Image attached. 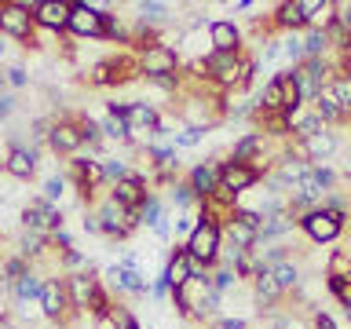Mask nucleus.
<instances>
[{
  "mask_svg": "<svg viewBox=\"0 0 351 329\" xmlns=\"http://www.w3.org/2000/svg\"><path fill=\"white\" fill-rule=\"evenodd\" d=\"M92 212L99 216V227H103V238H114V241H125L139 230V216L128 212L125 205H117L114 197H110V191L99 197V202L92 205Z\"/></svg>",
  "mask_w": 351,
  "mask_h": 329,
  "instance_id": "1",
  "label": "nucleus"
},
{
  "mask_svg": "<svg viewBox=\"0 0 351 329\" xmlns=\"http://www.w3.org/2000/svg\"><path fill=\"white\" fill-rule=\"evenodd\" d=\"M33 4H37V0H0V33H4L8 40L29 44L33 29H37V22H33Z\"/></svg>",
  "mask_w": 351,
  "mask_h": 329,
  "instance_id": "2",
  "label": "nucleus"
},
{
  "mask_svg": "<svg viewBox=\"0 0 351 329\" xmlns=\"http://www.w3.org/2000/svg\"><path fill=\"white\" fill-rule=\"evenodd\" d=\"M344 219L348 216H340V212H333V208L318 205V208H311V212H304L300 219H296V230H304L315 245H329V241H337L340 234H344Z\"/></svg>",
  "mask_w": 351,
  "mask_h": 329,
  "instance_id": "3",
  "label": "nucleus"
},
{
  "mask_svg": "<svg viewBox=\"0 0 351 329\" xmlns=\"http://www.w3.org/2000/svg\"><path fill=\"white\" fill-rule=\"evenodd\" d=\"M40 318H48V322H59V326H70L73 322V311H70V296H66V282L62 274H48L44 278V289H40Z\"/></svg>",
  "mask_w": 351,
  "mask_h": 329,
  "instance_id": "4",
  "label": "nucleus"
},
{
  "mask_svg": "<svg viewBox=\"0 0 351 329\" xmlns=\"http://www.w3.org/2000/svg\"><path fill=\"white\" fill-rule=\"evenodd\" d=\"M139 70L147 81H154V77H169V73H180L183 70V62H180V55H176V48L169 40H154L147 44V48H139Z\"/></svg>",
  "mask_w": 351,
  "mask_h": 329,
  "instance_id": "5",
  "label": "nucleus"
},
{
  "mask_svg": "<svg viewBox=\"0 0 351 329\" xmlns=\"http://www.w3.org/2000/svg\"><path fill=\"white\" fill-rule=\"evenodd\" d=\"M106 4H84V0H73L70 11V33L73 40H103V19H106Z\"/></svg>",
  "mask_w": 351,
  "mask_h": 329,
  "instance_id": "6",
  "label": "nucleus"
},
{
  "mask_svg": "<svg viewBox=\"0 0 351 329\" xmlns=\"http://www.w3.org/2000/svg\"><path fill=\"white\" fill-rule=\"evenodd\" d=\"M19 227L40 230V234H51V230L66 227V219H62V208H59V205L44 202V197L37 194V197H29V202L19 208Z\"/></svg>",
  "mask_w": 351,
  "mask_h": 329,
  "instance_id": "7",
  "label": "nucleus"
},
{
  "mask_svg": "<svg viewBox=\"0 0 351 329\" xmlns=\"http://www.w3.org/2000/svg\"><path fill=\"white\" fill-rule=\"evenodd\" d=\"M219 249H223V227L208 223V219H202V223L194 227V234L186 238V252H191L194 260L208 263V267L219 263Z\"/></svg>",
  "mask_w": 351,
  "mask_h": 329,
  "instance_id": "8",
  "label": "nucleus"
},
{
  "mask_svg": "<svg viewBox=\"0 0 351 329\" xmlns=\"http://www.w3.org/2000/svg\"><path fill=\"white\" fill-rule=\"evenodd\" d=\"M62 282H66V296H70V311L77 318L92 311V300L103 289V278H95L92 271H81V274H62Z\"/></svg>",
  "mask_w": 351,
  "mask_h": 329,
  "instance_id": "9",
  "label": "nucleus"
},
{
  "mask_svg": "<svg viewBox=\"0 0 351 329\" xmlns=\"http://www.w3.org/2000/svg\"><path fill=\"white\" fill-rule=\"evenodd\" d=\"M37 164H40V150L29 147V143H11L4 154V172L19 183H29L37 175Z\"/></svg>",
  "mask_w": 351,
  "mask_h": 329,
  "instance_id": "10",
  "label": "nucleus"
},
{
  "mask_svg": "<svg viewBox=\"0 0 351 329\" xmlns=\"http://www.w3.org/2000/svg\"><path fill=\"white\" fill-rule=\"evenodd\" d=\"M263 183V172H256L252 164H238V161H219V186H223L227 194H249L252 186Z\"/></svg>",
  "mask_w": 351,
  "mask_h": 329,
  "instance_id": "11",
  "label": "nucleus"
},
{
  "mask_svg": "<svg viewBox=\"0 0 351 329\" xmlns=\"http://www.w3.org/2000/svg\"><path fill=\"white\" fill-rule=\"evenodd\" d=\"M70 11H73V0H44V4H33V22H37V29H48V33H55V37H66Z\"/></svg>",
  "mask_w": 351,
  "mask_h": 329,
  "instance_id": "12",
  "label": "nucleus"
},
{
  "mask_svg": "<svg viewBox=\"0 0 351 329\" xmlns=\"http://www.w3.org/2000/svg\"><path fill=\"white\" fill-rule=\"evenodd\" d=\"M208 44L219 55H241L245 51V33H241L234 19H216V22H208Z\"/></svg>",
  "mask_w": 351,
  "mask_h": 329,
  "instance_id": "13",
  "label": "nucleus"
},
{
  "mask_svg": "<svg viewBox=\"0 0 351 329\" xmlns=\"http://www.w3.org/2000/svg\"><path fill=\"white\" fill-rule=\"evenodd\" d=\"M81 147H84V139H81L77 121L73 117H55L51 132H48V150L62 154V158H77V150H81Z\"/></svg>",
  "mask_w": 351,
  "mask_h": 329,
  "instance_id": "14",
  "label": "nucleus"
},
{
  "mask_svg": "<svg viewBox=\"0 0 351 329\" xmlns=\"http://www.w3.org/2000/svg\"><path fill=\"white\" fill-rule=\"evenodd\" d=\"M154 191H150V180L143 172H132V175H125L121 183H114L110 186V197H114L117 205H125L128 212H139V205L147 202Z\"/></svg>",
  "mask_w": 351,
  "mask_h": 329,
  "instance_id": "15",
  "label": "nucleus"
},
{
  "mask_svg": "<svg viewBox=\"0 0 351 329\" xmlns=\"http://www.w3.org/2000/svg\"><path fill=\"white\" fill-rule=\"evenodd\" d=\"M307 8H311V0H282L278 8H274V29L278 33H296V29H307Z\"/></svg>",
  "mask_w": 351,
  "mask_h": 329,
  "instance_id": "16",
  "label": "nucleus"
},
{
  "mask_svg": "<svg viewBox=\"0 0 351 329\" xmlns=\"http://www.w3.org/2000/svg\"><path fill=\"white\" fill-rule=\"evenodd\" d=\"M172 4H165V0H139L136 4V22L143 29H150V33H158L165 26H172L176 15H172Z\"/></svg>",
  "mask_w": 351,
  "mask_h": 329,
  "instance_id": "17",
  "label": "nucleus"
},
{
  "mask_svg": "<svg viewBox=\"0 0 351 329\" xmlns=\"http://www.w3.org/2000/svg\"><path fill=\"white\" fill-rule=\"evenodd\" d=\"M296 230V219L289 216V212H278V216H267L260 223V230H256V249H263V245H282L285 238H289Z\"/></svg>",
  "mask_w": 351,
  "mask_h": 329,
  "instance_id": "18",
  "label": "nucleus"
},
{
  "mask_svg": "<svg viewBox=\"0 0 351 329\" xmlns=\"http://www.w3.org/2000/svg\"><path fill=\"white\" fill-rule=\"evenodd\" d=\"M186 183H191L197 202H205V197L219 186V161H197L194 169L186 172Z\"/></svg>",
  "mask_w": 351,
  "mask_h": 329,
  "instance_id": "19",
  "label": "nucleus"
},
{
  "mask_svg": "<svg viewBox=\"0 0 351 329\" xmlns=\"http://www.w3.org/2000/svg\"><path fill=\"white\" fill-rule=\"evenodd\" d=\"M282 296H285V293L278 289V282H274L271 271H260L256 278H252V304H256L263 315L274 311V307L282 304Z\"/></svg>",
  "mask_w": 351,
  "mask_h": 329,
  "instance_id": "20",
  "label": "nucleus"
},
{
  "mask_svg": "<svg viewBox=\"0 0 351 329\" xmlns=\"http://www.w3.org/2000/svg\"><path fill=\"white\" fill-rule=\"evenodd\" d=\"M165 278H169L172 289H180V285L191 282V252H186V245H176L169 252V263H165Z\"/></svg>",
  "mask_w": 351,
  "mask_h": 329,
  "instance_id": "21",
  "label": "nucleus"
},
{
  "mask_svg": "<svg viewBox=\"0 0 351 329\" xmlns=\"http://www.w3.org/2000/svg\"><path fill=\"white\" fill-rule=\"evenodd\" d=\"M44 278H48V274H40L37 267H33L29 274H22V278L11 285V300H15V304H37L40 289H44Z\"/></svg>",
  "mask_w": 351,
  "mask_h": 329,
  "instance_id": "22",
  "label": "nucleus"
},
{
  "mask_svg": "<svg viewBox=\"0 0 351 329\" xmlns=\"http://www.w3.org/2000/svg\"><path fill=\"white\" fill-rule=\"evenodd\" d=\"M136 216H139V227H150V230H154L158 223H165V219H169V202H165L161 194H150L147 202L139 205Z\"/></svg>",
  "mask_w": 351,
  "mask_h": 329,
  "instance_id": "23",
  "label": "nucleus"
},
{
  "mask_svg": "<svg viewBox=\"0 0 351 329\" xmlns=\"http://www.w3.org/2000/svg\"><path fill=\"white\" fill-rule=\"evenodd\" d=\"M99 128H103V139H110V143H121V147L132 143V128H128L125 114H103L99 117Z\"/></svg>",
  "mask_w": 351,
  "mask_h": 329,
  "instance_id": "24",
  "label": "nucleus"
},
{
  "mask_svg": "<svg viewBox=\"0 0 351 329\" xmlns=\"http://www.w3.org/2000/svg\"><path fill=\"white\" fill-rule=\"evenodd\" d=\"M263 114H282V84H278V77H271V81L256 92V117H263Z\"/></svg>",
  "mask_w": 351,
  "mask_h": 329,
  "instance_id": "25",
  "label": "nucleus"
},
{
  "mask_svg": "<svg viewBox=\"0 0 351 329\" xmlns=\"http://www.w3.org/2000/svg\"><path fill=\"white\" fill-rule=\"evenodd\" d=\"M274 77H278V84H282V114L289 117V114H296V110H304V99H300V88H296L293 73L282 66V70L274 73Z\"/></svg>",
  "mask_w": 351,
  "mask_h": 329,
  "instance_id": "26",
  "label": "nucleus"
},
{
  "mask_svg": "<svg viewBox=\"0 0 351 329\" xmlns=\"http://www.w3.org/2000/svg\"><path fill=\"white\" fill-rule=\"evenodd\" d=\"M337 22V0H311L307 8V29H329Z\"/></svg>",
  "mask_w": 351,
  "mask_h": 329,
  "instance_id": "27",
  "label": "nucleus"
},
{
  "mask_svg": "<svg viewBox=\"0 0 351 329\" xmlns=\"http://www.w3.org/2000/svg\"><path fill=\"white\" fill-rule=\"evenodd\" d=\"M326 282H348L351 285V252L348 249H333L326 260Z\"/></svg>",
  "mask_w": 351,
  "mask_h": 329,
  "instance_id": "28",
  "label": "nucleus"
},
{
  "mask_svg": "<svg viewBox=\"0 0 351 329\" xmlns=\"http://www.w3.org/2000/svg\"><path fill=\"white\" fill-rule=\"evenodd\" d=\"M271 274H274V282H278L282 293H296L300 289V278H304V271H300L296 260H285V263H278V267H271Z\"/></svg>",
  "mask_w": 351,
  "mask_h": 329,
  "instance_id": "29",
  "label": "nucleus"
},
{
  "mask_svg": "<svg viewBox=\"0 0 351 329\" xmlns=\"http://www.w3.org/2000/svg\"><path fill=\"white\" fill-rule=\"evenodd\" d=\"M223 241H227V245H238V249L252 252V249H256V230L245 227V223H238V219H230V223L223 227Z\"/></svg>",
  "mask_w": 351,
  "mask_h": 329,
  "instance_id": "30",
  "label": "nucleus"
},
{
  "mask_svg": "<svg viewBox=\"0 0 351 329\" xmlns=\"http://www.w3.org/2000/svg\"><path fill=\"white\" fill-rule=\"evenodd\" d=\"M165 194H169V205H176V212H186V208H197V197L191 191V183L186 180H172L165 186Z\"/></svg>",
  "mask_w": 351,
  "mask_h": 329,
  "instance_id": "31",
  "label": "nucleus"
},
{
  "mask_svg": "<svg viewBox=\"0 0 351 329\" xmlns=\"http://www.w3.org/2000/svg\"><path fill=\"white\" fill-rule=\"evenodd\" d=\"M311 110H315L318 117H322V125H326V128H329V125H344V121H348V117H344V110L337 106V99L329 95V92L318 95L315 103H311Z\"/></svg>",
  "mask_w": 351,
  "mask_h": 329,
  "instance_id": "32",
  "label": "nucleus"
},
{
  "mask_svg": "<svg viewBox=\"0 0 351 329\" xmlns=\"http://www.w3.org/2000/svg\"><path fill=\"white\" fill-rule=\"evenodd\" d=\"M326 92L337 99V106L344 110V117L351 121V73H337L333 81H329V88H326Z\"/></svg>",
  "mask_w": 351,
  "mask_h": 329,
  "instance_id": "33",
  "label": "nucleus"
},
{
  "mask_svg": "<svg viewBox=\"0 0 351 329\" xmlns=\"http://www.w3.org/2000/svg\"><path fill=\"white\" fill-rule=\"evenodd\" d=\"M282 62H285V70H293V66L304 62V37L282 33Z\"/></svg>",
  "mask_w": 351,
  "mask_h": 329,
  "instance_id": "34",
  "label": "nucleus"
},
{
  "mask_svg": "<svg viewBox=\"0 0 351 329\" xmlns=\"http://www.w3.org/2000/svg\"><path fill=\"white\" fill-rule=\"evenodd\" d=\"M66 175L62 172H51V175H44V183H40V197L44 202H51V205H59L62 197H66Z\"/></svg>",
  "mask_w": 351,
  "mask_h": 329,
  "instance_id": "35",
  "label": "nucleus"
},
{
  "mask_svg": "<svg viewBox=\"0 0 351 329\" xmlns=\"http://www.w3.org/2000/svg\"><path fill=\"white\" fill-rule=\"evenodd\" d=\"M125 175H132L128 158H117V154H114V158H103V180H106V191H110L114 183H121Z\"/></svg>",
  "mask_w": 351,
  "mask_h": 329,
  "instance_id": "36",
  "label": "nucleus"
},
{
  "mask_svg": "<svg viewBox=\"0 0 351 329\" xmlns=\"http://www.w3.org/2000/svg\"><path fill=\"white\" fill-rule=\"evenodd\" d=\"M81 271H92V260H88L81 249L59 252V274H81Z\"/></svg>",
  "mask_w": 351,
  "mask_h": 329,
  "instance_id": "37",
  "label": "nucleus"
},
{
  "mask_svg": "<svg viewBox=\"0 0 351 329\" xmlns=\"http://www.w3.org/2000/svg\"><path fill=\"white\" fill-rule=\"evenodd\" d=\"M238 282H241V278H238L234 267H223V263H216V267H213V289H216L219 296H227Z\"/></svg>",
  "mask_w": 351,
  "mask_h": 329,
  "instance_id": "38",
  "label": "nucleus"
},
{
  "mask_svg": "<svg viewBox=\"0 0 351 329\" xmlns=\"http://www.w3.org/2000/svg\"><path fill=\"white\" fill-rule=\"evenodd\" d=\"M208 136V132H202V128H180V132H172V147L176 150H191V147H197V143H202Z\"/></svg>",
  "mask_w": 351,
  "mask_h": 329,
  "instance_id": "39",
  "label": "nucleus"
},
{
  "mask_svg": "<svg viewBox=\"0 0 351 329\" xmlns=\"http://www.w3.org/2000/svg\"><path fill=\"white\" fill-rule=\"evenodd\" d=\"M4 81H8L11 92H19V88L29 84V70H26L22 62H8V66H4Z\"/></svg>",
  "mask_w": 351,
  "mask_h": 329,
  "instance_id": "40",
  "label": "nucleus"
},
{
  "mask_svg": "<svg viewBox=\"0 0 351 329\" xmlns=\"http://www.w3.org/2000/svg\"><path fill=\"white\" fill-rule=\"evenodd\" d=\"M326 289L337 296L340 307H344V315L351 318V285H348V282H326Z\"/></svg>",
  "mask_w": 351,
  "mask_h": 329,
  "instance_id": "41",
  "label": "nucleus"
},
{
  "mask_svg": "<svg viewBox=\"0 0 351 329\" xmlns=\"http://www.w3.org/2000/svg\"><path fill=\"white\" fill-rule=\"evenodd\" d=\"M51 249H55V252H70V249H77V245H73V234H70L66 227L51 230Z\"/></svg>",
  "mask_w": 351,
  "mask_h": 329,
  "instance_id": "42",
  "label": "nucleus"
},
{
  "mask_svg": "<svg viewBox=\"0 0 351 329\" xmlns=\"http://www.w3.org/2000/svg\"><path fill=\"white\" fill-rule=\"evenodd\" d=\"M169 296H172V285L165 274H158V278L150 282V300H169Z\"/></svg>",
  "mask_w": 351,
  "mask_h": 329,
  "instance_id": "43",
  "label": "nucleus"
},
{
  "mask_svg": "<svg viewBox=\"0 0 351 329\" xmlns=\"http://www.w3.org/2000/svg\"><path fill=\"white\" fill-rule=\"evenodd\" d=\"M213 326H216V329H252L249 318H234V315H219Z\"/></svg>",
  "mask_w": 351,
  "mask_h": 329,
  "instance_id": "44",
  "label": "nucleus"
},
{
  "mask_svg": "<svg viewBox=\"0 0 351 329\" xmlns=\"http://www.w3.org/2000/svg\"><path fill=\"white\" fill-rule=\"evenodd\" d=\"M81 227H84V234H99V238H103V227H99V216L92 212V208H84V216H81Z\"/></svg>",
  "mask_w": 351,
  "mask_h": 329,
  "instance_id": "45",
  "label": "nucleus"
},
{
  "mask_svg": "<svg viewBox=\"0 0 351 329\" xmlns=\"http://www.w3.org/2000/svg\"><path fill=\"white\" fill-rule=\"evenodd\" d=\"M19 110V99H15V92H4L0 95V121H8L11 114Z\"/></svg>",
  "mask_w": 351,
  "mask_h": 329,
  "instance_id": "46",
  "label": "nucleus"
},
{
  "mask_svg": "<svg viewBox=\"0 0 351 329\" xmlns=\"http://www.w3.org/2000/svg\"><path fill=\"white\" fill-rule=\"evenodd\" d=\"M337 26H344L351 33V0H344V4H337Z\"/></svg>",
  "mask_w": 351,
  "mask_h": 329,
  "instance_id": "47",
  "label": "nucleus"
},
{
  "mask_svg": "<svg viewBox=\"0 0 351 329\" xmlns=\"http://www.w3.org/2000/svg\"><path fill=\"white\" fill-rule=\"evenodd\" d=\"M315 329H337L333 315H326V311H315Z\"/></svg>",
  "mask_w": 351,
  "mask_h": 329,
  "instance_id": "48",
  "label": "nucleus"
},
{
  "mask_svg": "<svg viewBox=\"0 0 351 329\" xmlns=\"http://www.w3.org/2000/svg\"><path fill=\"white\" fill-rule=\"evenodd\" d=\"M11 44H15V40H8L4 33H0V70H4V62L11 59Z\"/></svg>",
  "mask_w": 351,
  "mask_h": 329,
  "instance_id": "49",
  "label": "nucleus"
},
{
  "mask_svg": "<svg viewBox=\"0 0 351 329\" xmlns=\"http://www.w3.org/2000/svg\"><path fill=\"white\" fill-rule=\"evenodd\" d=\"M92 329H117V322H114V315H99L92 318Z\"/></svg>",
  "mask_w": 351,
  "mask_h": 329,
  "instance_id": "50",
  "label": "nucleus"
},
{
  "mask_svg": "<svg viewBox=\"0 0 351 329\" xmlns=\"http://www.w3.org/2000/svg\"><path fill=\"white\" fill-rule=\"evenodd\" d=\"M0 329H22V326H19V322H15V318H11V315H8V318H0Z\"/></svg>",
  "mask_w": 351,
  "mask_h": 329,
  "instance_id": "51",
  "label": "nucleus"
},
{
  "mask_svg": "<svg viewBox=\"0 0 351 329\" xmlns=\"http://www.w3.org/2000/svg\"><path fill=\"white\" fill-rule=\"evenodd\" d=\"M8 92V81H4V70H0V95Z\"/></svg>",
  "mask_w": 351,
  "mask_h": 329,
  "instance_id": "52",
  "label": "nucleus"
},
{
  "mask_svg": "<svg viewBox=\"0 0 351 329\" xmlns=\"http://www.w3.org/2000/svg\"><path fill=\"white\" fill-rule=\"evenodd\" d=\"M0 169H4V161H0Z\"/></svg>",
  "mask_w": 351,
  "mask_h": 329,
  "instance_id": "53",
  "label": "nucleus"
}]
</instances>
